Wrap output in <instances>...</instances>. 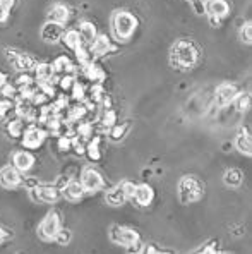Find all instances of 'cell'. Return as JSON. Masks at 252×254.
Here are the masks:
<instances>
[{
	"label": "cell",
	"instance_id": "cell-31",
	"mask_svg": "<svg viewBox=\"0 0 252 254\" xmlns=\"http://www.w3.org/2000/svg\"><path fill=\"white\" fill-rule=\"evenodd\" d=\"M16 114V103L12 102L10 98H0V121L7 122L10 117V114Z\"/></svg>",
	"mask_w": 252,
	"mask_h": 254
},
{
	"label": "cell",
	"instance_id": "cell-13",
	"mask_svg": "<svg viewBox=\"0 0 252 254\" xmlns=\"http://www.w3.org/2000/svg\"><path fill=\"white\" fill-rule=\"evenodd\" d=\"M62 33H64L62 24L48 21L47 24L42 28V40H43V42H47V43H57L58 40L62 38Z\"/></svg>",
	"mask_w": 252,
	"mask_h": 254
},
{
	"label": "cell",
	"instance_id": "cell-33",
	"mask_svg": "<svg viewBox=\"0 0 252 254\" xmlns=\"http://www.w3.org/2000/svg\"><path fill=\"white\" fill-rule=\"evenodd\" d=\"M100 124L105 127V129H110L113 124H117V114H115L112 108H105L101 119H100Z\"/></svg>",
	"mask_w": 252,
	"mask_h": 254
},
{
	"label": "cell",
	"instance_id": "cell-39",
	"mask_svg": "<svg viewBox=\"0 0 252 254\" xmlns=\"http://www.w3.org/2000/svg\"><path fill=\"white\" fill-rule=\"evenodd\" d=\"M120 186H122V189H124L125 196H127L129 199H131V197H132V194H134L136 184H134V182H131V181H124V182H120Z\"/></svg>",
	"mask_w": 252,
	"mask_h": 254
},
{
	"label": "cell",
	"instance_id": "cell-7",
	"mask_svg": "<svg viewBox=\"0 0 252 254\" xmlns=\"http://www.w3.org/2000/svg\"><path fill=\"white\" fill-rule=\"evenodd\" d=\"M5 55H7V59H9V62L12 64L17 70H21V72H28V70L35 69V65H36L35 59L28 54H23V52L5 48Z\"/></svg>",
	"mask_w": 252,
	"mask_h": 254
},
{
	"label": "cell",
	"instance_id": "cell-12",
	"mask_svg": "<svg viewBox=\"0 0 252 254\" xmlns=\"http://www.w3.org/2000/svg\"><path fill=\"white\" fill-rule=\"evenodd\" d=\"M206 14L207 16L218 17V19H223L225 16H228L230 5L227 0H206L204 2Z\"/></svg>",
	"mask_w": 252,
	"mask_h": 254
},
{
	"label": "cell",
	"instance_id": "cell-32",
	"mask_svg": "<svg viewBox=\"0 0 252 254\" xmlns=\"http://www.w3.org/2000/svg\"><path fill=\"white\" fill-rule=\"evenodd\" d=\"M233 107H235V110L237 112H246V110H249V107H251V95L249 93H239V95L233 98Z\"/></svg>",
	"mask_w": 252,
	"mask_h": 254
},
{
	"label": "cell",
	"instance_id": "cell-23",
	"mask_svg": "<svg viewBox=\"0 0 252 254\" xmlns=\"http://www.w3.org/2000/svg\"><path fill=\"white\" fill-rule=\"evenodd\" d=\"M79 36H81V42H83L84 45H91L93 42H95V38H96V28H95V24L93 22H88V21H84V22H81L79 24Z\"/></svg>",
	"mask_w": 252,
	"mask_h": 254
},
{
	"label": "cell",
	"instance_id": "cell-40",
	"mask_svg": "<svg viewBox=\"0 0 252 254\" xmlns=\"http://www.w3.org/2000/svg\"><path fill=\"white\" fill-rule=\"evenodd\" d=\"M143 253H148V254H161V253H172V251H170V249L156 248V244H150V246H144Z\"/></svg>",
	"mask_w": 252,
	"mask_h": 254
},
{
	"label": "cell",
	"instance_id": "cell-43",
	"mask_svg": "<svg viewBox=\"0 0 252 254\" xmlns=\"http://www.w3.org/2000/svg\"><path fill=\"white\" fill-rule=\"evenodd\" d=\"M9 235H10V234H9V232H7V230H3V229H2V227H0V244H2V242H3V241H5V239H7V237H9Z\"/></svg>",
	"mask_w": 252,
	"mask_h": 254
},
{
	"label": "cell",
	"instance_id": "cell-4",
	"mask_svg": "<svg viewBox=\"0 0 252 254\" xmlns=\"http://www.w3.org/2000/svg\"><path fill=\"white\" fill-rule=\"evenodd\" d=\"M110 241L118 246H124V248H131V246H136L138 242H141V237L134 229L113 225L110 229Z\"/></svg>",
	"mask_w": 252,
	"mask_h": 254
},
{
	"label": "cell",
	"instance_id": "cell-22",
	"mask_svg": "<svg viewBox=\"0 0 252 254\" xmlns=\"http://www.w3.org/2000/svg\"><path fill=\"white\" fill-rule=\"evenodd\" d=\"M105 199H106V203L112 204V206H122V204H124L125 201L129 199V197L125 196V192H124V189H122V186L118 184V186H115L113 189H110L108 192H106Z\"/></svg>",
	"mask_w": 252,
	"mask_h": 254
},
{
	"label": "cell",
	"instance_id": "cell-9",
	"mask_svg": "<svg viewBox=\"0 0 252 254\" xmlns=\"http://www.w3.org/2000/svg\"><path fill=\"white\" fill-rule=\"evenodd\" d=\"M45 137H47L45 130L40 129V127H36V126H29L28 129L24 130L21 143H23V146L26 149H36V148L42 146L43 141H45Z\"/></svg>",
	"mask_w": 252,
	"mask_h": 254
},
{
	"label": "cell",
	"instance_id": "cell-11",
	"mask_svg": "<svg viewBox=\"0 0 252 254\" xmlns=\"http://www.w3.org/2000/svg\"><path fill=\"white\" fill-rule=\"evenodd\" d=\"M239 86L233 83H223L216 88V93H214V100H216L218 107H227L233 102L237 95H239Z\"/></svg>",
	"mask_w": 252,
	"mask_h": 254
},
{
	"label": "cell",
	"instance_id": "cell-16",
	"mask_svg": "<svg viewBox=\"0 0 252 254\" xmlns=\"http://www.w3.org/2000/svg\"><path fill=\"white\" fill-rule=\"evenodd\" d=\"M84 192H86V190H84L83 184H81V182H74V181H69L67 184L60 189V194L69 201H79L81 197L84 196Z\"/></svg>",
	"mask_w": 252,
	"mask_h": 254
},
{
	"label": "cell",
	"instance_id": "cell-1",
	"mask_svg": "<svg viewBox=\"0 0 252 254\" xmlns=\"http://www.w3.org/2000/svg\"><path fill=\"white\" fill-rule=\"evenodd\" d=\"M199 61V50L192 42L189 40H179L172 47V54H170V62L175 69L187 70L198 64Z\"/></svg>",
	"mask_w": 252,
	"mask_h": 254
},
{
	"label": "cell",
	"instance_id": "cell-10",
	"mask_svg": "<svg viewBox=\"0 0 252 254\" xmlns=\"http://www.w3.org/2000/svg\"><path fill=\"white\" fill-rule=\"evenodd\" d=\"M23 184V177L21 172L14 165H7L0 169V186L5 189H16Z\"/></svg>",
	"mask_w": 252,
	"mask_h": 254
},
{
	"label": "cell",
	"instance_id": "cell-34",
	"mask_svg": "<svg viewBox=\"0 0 252 254\" xmlns=\"http://www.w3.org/2000/svg\"><path fill=\"white\" fill-rule=\"evenodd\" d=\"M14 3H16V0H0V22H3L9 17Z\"/></svg>",
	"mask_w": 252,
	"mask_h": 254
},
{
	"label": "cell",
	"instance_id": "cell-30",
	"mask_svg": "<svg viewBox=\"0 0 252 254\" xmlns=\"http://www.w3.org/2000/svg\"><path fill=\"white\" fill-rule=\"evenodd\" d=\"M76 55H77V61H79L81 65H88V64H91L93 61H95V54L91 52V47L90 45H84L81 43L79 48L76 50Z\"/></svg>",
	"mask_w": 252,
	"mask_h": 254
},
{
	"label": "cell",
	"instance_id": "cell-19",
	"mask_svg": "<svg viewBox=\"0 0 252 254\" xmlns=\"http://www.w3.org/2000/svg\"><path fill=\"white\" fill-rule=\"evenodd\" d=\"M131 127H132V122L131 121L120 122V124H113L112 127H110L108 137L113 141V143H118V141H122L125 136H127L129 130H131Z\"/></svg>",
	"mask_w": 252,
	"mask_h": 254
},
{
	"label": "cell",
	"instance_id": "cell-24",
	"mask_svg": "<svg viewBox=\"0 0 252 254\" xmlns=\"http://www.w3.org/2000/svg\"><path fill=\"white\" fill-rule=\"evenodd\" d=\"M60 40H62V43L72 52H76L77 48H79V45L83 43L81 42V36H79V31H77V29H67V31H64Z\"/></svg>",
	"mask_w": 252,
	"mask_h": 254
},
{
	"label": "cell",
	"instance_id": "cell-36",
	"mask_svg": "<svg viewBox=\"0 0 252 254\" xmlns=\"http://www.w3.org/2000/svg\"><path fill=\"white\" fill-rule=\"evenodd\" d=\"M240 40L247 45L252 42V24L251 22H246V24L240 28Z\"/></svg>",
	"mask_w": 252,
	"mask_h": 254
},
{
	"label": "cell",
	"instance_id": "cell-29",
	"mask_svg": "<svg viewBox=\"0 0 252 254\" xmlns=\"http://www.w3.org/2000/svg\"><path fill=\"white\" fill-rule=\"evenodd\" d=\"M223 182L227 186H230V188H239V186L244 182V174L239 169H230L225 172Z\"/></svg>",
	"mask_w": 252,
	"mask_h": 254
},
{
	"label": "cell",
	"instance_id": "cell-42",
	"mask_svg": "<svg viewBox=\"0 0 252 254\" xmlns=\"http://www.w3.org/2000/svg\"><path fill=\"white\" fill-rule=\"evenodd\" d=\"M192 7H194L196 14H199V16L206 14V7H204V2H202V0H192Z\"/></svg>",
	"mask_w": 252,
	"mask_h": 254
},
{
	"label": "cell",
	"instance_id": "cell-15",
	"mask_svg": "<svg viewBox=\"0 0 252 254\" xmlns=\"http://www.w3.org/2000/svg\"><path fill=\"white\" fill-rule=\"evenodd\" d=\"M12 165L19 172H28L35 165V156L29 151H17L12 155Z\"/></svg>",
	"mask_w": 252,
	"mask_h": 254
},
{
	"label": "cell",
	"instance_id": "cell-41",
	"mask_svg": "<svg viewBox=\"0 0 252 254\" xmlns=\"http://www.w3.org/2000/svg\"><path fill=\"white\" fill-rule=\"evenodd\" d=\"M196 253H211V254H214V253H218V242L216 241H211V242H207V244L204 246V248H201V249H198Z\"/></svg>",
	"mask_w": 252,
	"mask_h": 254
},
{
	"label": "cell",
	"instance_id": "cell-2",
	"mask_svg": "<svg viewBox=\"0 0 252 254\" xmlns=\"http://www.w3.org/2000/svg\"><path fill=\"white\" fill-rule=\"evenodd\" d=\"M138 28V19L127 10H117L112 17V29L118 42H127Z\"/></svg>",
	"mask_w": 252,
	"mask_h": 254
},
{
	"label": "cell",
	"instance_id": "cell-35",
	"mask_svg": "<svg viewBox=\"0 0 252 254\" xmlns=\"http://www.w3.org/2000/svg\"><path fill=\"white\" fill-rule=\"evenodd\" d=\"M70 239H72V234H70V230H67V229H60V230L57 232V235H55L53 241L57 242L58 246H67L69 242H70Z\"/></svg>",
	"mask_w": 252,
	"mask_h": 254
},
{
	"label": "cell",
	"instance_id": "cell-28",
	"mask_svg": "<svg viewBox=\"0 0 252 254\" xmlns=\"http://www.w3.org/2000/svg\"><path fill=\"white\" fill-rule=\"evenodd\" d=\"M84 153H86V156H88V160H90V162H98V160H101L100 137H91L90 143L86 144V149H84Z\"/></svg>",
	"mask_w": 252,
	"mask_h": 254
},
{
	"label": "cell",
	"instance_id": "cell-18",
	"mask_svg": "<svg viewBox=\"0 0 252 254\" xmlns=\"http://www.w3.org/2000/svg\"><path fill=\"white\" fill-rule=\"evenodd\" d=\"M235 146L240 153L251 156L252 155V137L249 130H240L235 137Z\"/></svg>",
	"mask_w": 252,
	"mask_h": 254
},
{
	"label": "cell",
	"instance_id": "cell-20",
	"mask_svg": "<svg viewBox=\"0 0 252 254\" xmlns=\"http://www.w3.org/2000/svg\"><path fill=\"white\" fill-rule=\"evenodd\" d=\"M69 9L62 3H57L53 5L50 10H48V21L51 22H58V24H65L69 21Z\"/></svg>",
	"mask_w": 252,
	"mask_h": 254
},
{
	"label": "cell",
	"instance_id": "cell-37",
	"mask_svg": "<svg viewBox=\"0 0 252 254\" xmlns=\"http://www.w3.org/2000/svg\"><path fill=\"white\" fill-rule=\"evenodd\" d=\"M72 139L74 137L65 136V134L58 136V149H60V151H69V149H72Z\"/></svg>",
	"mask_w": 252,
	"mask_h": 254
},
{
	"label": "cell",
	"instance_id": "cell-3",
	"mask_svg": "<svg viewBox=\"0 0 252 254\" xmlns=\"http://www.w3.org/2000/svg\"><path fill=\"white\" fill-rule=\"evenodd\" d=\"M204 194V184L194 175H184L179 182V197L184 204L199 201Z\"/></svg>",
	"mask_w": 252,
	"mask_h": 254
},
{
	"label": "cell",
	"instance_id": "cell-26",
	"mask_svg": "<svg viewBox=\"0 0 252 254\" xmlns=\"http://www.w3.org/2000/svg\"><path fill=\"white\" fill-rule=\"evenodd\" d=\"M84 74H86V77L90 81H93V83H101V81L105 79V70L95 62L84 65Z\"/></svg>",
	"mask_w": 252,
	"mask_h": 254
},
{
	"label": "cell",
	"instance_id": "cell-21",
	"mask_svg": "<svg viewBox=\"0 0 252 254\" xmlns=\"http://www.w3.org/2000/svg\"><path fill=\"white\" fill-rule=\"evenodd\" d=\"M55 76L51 64H36L35 65V77L38 84L42 83H51V77Z\"/></svg>",
	"mask_w": 252,
	"mask_h": 254
},
{
	"label": "cell",
	"instance_id": "cell-14",
	"mask_svg": "<svg viewBox=\"0 0 252 254\" xmlns=\"http://www.w3.org/2000/svg\"><path fill=\"white\" fill-rule=\"evenodd\" d=\"M153 197H154V190L148 184L136 186L134 194H132V199H136V203H138L139 206H148V204H151Z\"/></svg>",
	"mask_w": 252,
	"mask_h": 254
},
{
	"label": "cell",
	"instance_id": "cell-8",
	"mask_svg": "<svg viewBox=\"0 0 252 254\" xmlns=\"http://www.w3.org/2000/svg\"><path fill=\"white\" fill-rule=\"evenodd\" d=\"M81 184L86 192H96L105 186V181H103V175L100 174L96 169H84L83 175H81Z\"/></svg>",
	"mask_w": 252,
	"mask_h": 254
},
{
	"label": "cell",
	"instance_id": "cell-25",
	"mask_svg": "<svg viewBox=\"0 0 252 254\" xmlns=\"http://www.w3.org/2000/svg\"><path fill=\"white\" fill-rule=\"evenodd\" d=\"M24 130H26V126L21 117L12 119V121H7V134H9L12 139H19V137L24 134Z\"/></svg>",
	"mask_w": 252,
	"mask_h": 254
},
{
	"label": "cell",
	"instance_id": "cell-27",
	"mask_svg": "<svg viewBox=\"0 0 252 254\" xmlns=\"http://www.w3.org/2000/svg\"><path fill=\"white\" fill-rule=\"evenodd\" d=\"M51 67H53V72L57 74V76H64V74H70L74 69L72 62H70L69 57H65V55H62V57L55 59V62L51 64Z\"/></svg>",
	"mask_w": 252,
	"mask_h": 254
},
{
	"label": "cell",
	"instance_id": "cell-6",
	"mask_svg": "<svg viewBox=\"0 0 252 254\" xmlns=\"http://www.w3.org/2000/svg\"><path fill=\"white\" fill-rule=\"evenodd\" d=\"M29 190H31L33 199L42 201V203H57L58 197H60V189L57 186L36 184L35 188H31Z\"/></svg>",
	"mask_w": 252,
	"mask_h": 254
},
{
	"label": "cell",
	"instance_id": "cell-38",
	"mask_svg": "<svg viewBox=\"0 0 252 254\" xmlns=\"http://www.w3.org/2000/svg\"><path fill=\"white\" fill-rule=\"evenodd\" d=\"M28 84H33V79L29 74H19V76L16 77V81H14V86H16L17 89L24 88V86H28Z\"/></svg>",
	"mask_w": 252,
	"mask_h": 254
},
{
	"label": "cell",
	"instance_id": "cell-17",
	"mask_svg": "<svg viewBox=\"0 0 252 254\" xmlns=\"http://www.w3.org/2000/svg\"><path fill=\"white\" fill-rule=\"evenodd\" d=\"M91 52L95 55H98V57H101V55H106L110 54V52L113 50L112 43H110V38L106 35H96L95 42H93L91 45Z\"/></svg>",
	"mask_w": 252,
	"mask_h": 254
},
{
	"label": "cell",
	"instance_id": "cell-44",
	"mask_svg": "<svg viewBox=\"0 0 252 254\" xmlns=\"http://www.w3.org/2000/svg\"><path fill=\"white\" fill-rule=\"evenodd\" d=\"M5 84H7V76L2 72V70H0V89H2Z\"/></svg>",
	"mask_w": 252,
	"mask_h": 254
},
{
	"label": "cell",
	"instance_id": "cell-5",
	"mask_svg": "<svg viewBox=\"0 0 252 254\" xmlns=\"http://www.w3.org/2000/svg\"><path fill=\"white\" fill-rule=\"evenodd\" d=\"M60 229H62L60 215H58L57 211H50L45 218H43V222L40 223L38 235L43 239V241H53L55 235H57V232Z\"/></svg>",
	"mask_w": 252,
	"mask_h": 254
}]
</instances>
